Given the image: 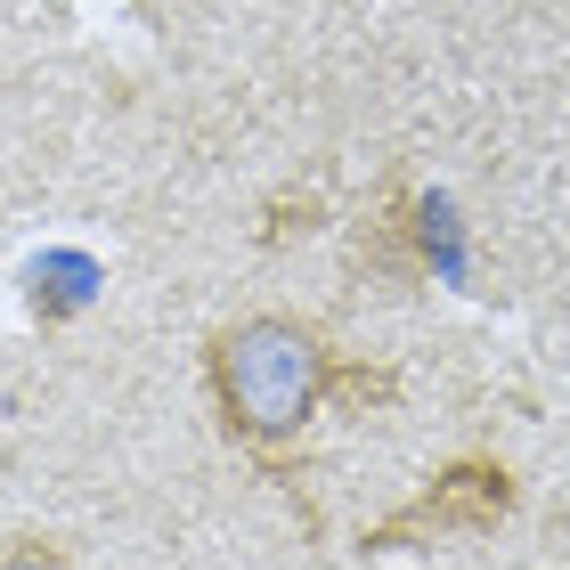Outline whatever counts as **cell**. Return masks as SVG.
Wrapping results in <instances>:
<instances>
[{"label": "cell", "instance_id": "3957f363", "mask_svg": "<svg viewBox=\"0 0 570 570\" xmlns=\"http://www.w3.org/2000/svg\"><path fill=\"white\" fill-rule=\"evenodd\" d=\"M0 570H73L49 538H17V547H0Z\"/></svg>", "mask_w": 570, "mask_h": 570}, {"label": "cell", "instance_id": "7a4b0ae2", "mask_svg": "<svg viewBox=\"0 0 570 570\" xmlns=\"http://www.w3.org/2000/svg\"><path fill=\"white\" fill-rule=\"evenodd\" d=\"M505 513H513V473L498 456H456V464H440L400 513H383L367 530V547L400 554V547H440V538H481V530H498Z\"/></svg>", "mask_w": 570, "mask_h": 570}, {"label": "cell", "instance_id": "6da1fadb", "mask_svg": "<svg viewBox=\"0 0 570 570\" xmlns=\"http://www.w3.org/2000/svg\"><path fill=\"white\" fill-rule=\"evenodd\" d=\"M204 383H213V407H220L228 440L285 449V440H302V424L334 400L343 358H334V343L309 318L253 309V318H228L213 343H204Z\"/></svg>", "mask_w": 570, "mask_h": 570}]
</instances>
